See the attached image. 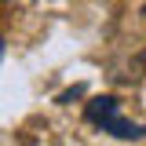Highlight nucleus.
<instances>
[{"label":"nucleus","instance_id":"obj_2","mask_svg":"<svg viewBox=\"0 0 146 146\" xmlns=\"http://www.w3.org/2000/svg\"><path fill=\"white\" fill-rule=\"evenodd\" d=\"M139 66H143V73H146V48L139 51Z\"/></svg>","mask_w":146,"mask_h":146},{"label":"nucleus","instance_id":"obj_1","mask_svg":"<svg viewBox=\"0 0 146 146\" xmlns=\"http://www.w3.org/2000/svg\"><path fill=\"white\" fill-rule=\"evenodd\" d=\"M84 117H88V124L110 131L113 139H135V143H146V128L135 124V121H128L124 113H121V99H113V95L91 99L88 110H84Z\"/></svg>","mask_w":146,"mask_h":146},{"label":"nucleus","instance_id":"obj_3","mask_svg":"<svg viewBox=\"0 0 146 146\" xmlns=\"http://www.w3.org/2000/svg\"><path fill=\"white\" fill-rule=\"evenodd\" d=\"M0 55H4V40H0Z\"/></svg>","mask_w":146,"mask_h":146}]
</instances>
